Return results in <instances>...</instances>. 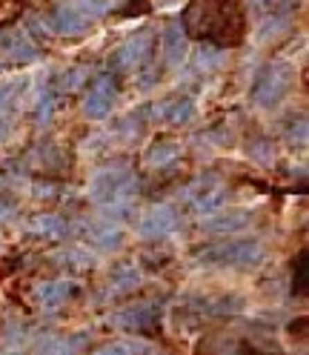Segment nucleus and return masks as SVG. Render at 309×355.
I'll return each instance as SVG.
<instances>
[{"label": "nucleus", "instance_id": "nucleus-11", "mask_svg": "<svg viewBox=\"0 0 309 355\" xmlns=\"http://www.w3.org/2000/svg\"><path fill=\"white\" fill-rule=\"evenodd\" d=\"M192 115H195V101L189 95H172L154 106V118L164 121V123H172V126L189 123Z\"/></svg>", "mask_w": 309, "mask_h": 355}, {"label": "nucleus", "instance_id": "nucleus-9", "mask_svg": "<svg viewBox=\"0 0 309 355\" xmlns=\"http://www.w3.org/2000/svg\"><path fill=\"white\" fill-rule=\"evenodd\" d=\"M186 52H189V35L181 24V17H175L166 24L164 29V37H161V55H164V66L166 69H178L186 60Z\"/></svg>", "mask_w": 309, "mask_h": 355}, {"label": "nucleus", "instance_id": "nucleus-19", "mask_svg": "<svg viewBox=\"0 0 309 355\" xmlns=\"http://www.w3.org/2000/svg\"><path fill=\"white\" fill-rule=\"evenodd\" d=\"M24 3L26 0H0V26L12 24V20L24 12Z\"/></svg>", "mask_w": 309, "mask_h": 355}, {"label": "nucleus", "instance_id": "nucleus-3", "mask_svg": "<svg viewBox=\"0 0 309 355\" xmlns=\"http://www.w3.org/2000/svg\"><path fill=\"white\" fill-rule=\"evenodd\" d=\"M261 261H263V243L255 238L218 241L195 252V263L201 266H255Z\"/></svg>", "mask_w": 309, "mask_h": 355}, {"label": "nucleus", "instance_id": "nucleus-21", "mask_svg": "<svg viewBox=\"0 0 309 355\" xmlns=\"http://www.w3.org/2000/svg\"><path fill=\"white\" fill-rule=\"evenodd\" d=\"M9 355H20V352H9Z\"/></svg>", "mask_w": 309, "mask_h": 355}, {"label": "nucleus", "instance_id": "nucleus-2", "mask_svg": "<svg viewBox=\"0 0 309 355\" xmlns=\"http://www.w3.org/2000/svg\"><path fill=\"white\" fill-rule=\"evenodd\" d=\"M292 86H295V66L286 60H272L258 72L249 89V98L261 109H272L292 92Z\"/></svg>", "mask_w": 309, "mask_h": 355}, {"label": "nucleus", "instance_id": "nucleus-1", "mask_svg": "<svg viewBox=\"0 0 309 355\" xmlns=\"http://www.w3.org/2000/svg\"><path fill=\"white\" fill-rule=\"evenodd\" d=\"M181 24L186 35L209 43V46H238L247 32V17L235 0H192Z\"/></svg>", "mask_w": 309, "mask_h": 355}, {"label": "nucleus", "instance_id": "nucleus-17", "mask_svg": "<svg viewBox=\"0 0 309 355\" xmlns=\"http://www.w3.org/2000/svg\"><path fill=\"white\" fill-rule=\"evenodd\" d=\"M89 355H138V344H132V341H106V344L95 347Z\"/></svg>", "mask_w": 309, "mask_h": 355}, {"label": "nucleus", "instance_id": "nucleus-7", "mask_svg": "<svg viewBox=\"0 0 309 355\" xmlns=\"http://www.w3.org/2000/svg\"><path fill=\"white\" fill-rule=\"evenodd\" d=\"M227 201V184L218 175H201L197 181L189 187V204L197 212H215L220 204Z\"/></svg>", "mask_w": 309, "mask_h": 355}, {"label": "nucleus", "instance_id": "nucleus-18", "mask_svg": "<svg viewBox=\"0 0 309 355\" xmlns=\"http://www.w3.org/2000/svg\"><path fill=\"white\" fill-rule=\"evenodd\" d=\"M75 6L89 17V20H95V17H100V15H106L109 12V6H112V0H75Z\"/></svg>", "mask_w": 309, "mask_h": 355}, {"label": "nucleus", "instance_id": "nucleus-5", "mask_svg": "<svg viewBox=\"0 0 309 355\" xmlns=\"http://www.w3.org/2000/svg\"><path fill=\"white\" fill-rule=\"evenodd\" d=\"M135 192V175H132L126 166H109L103 172H98L89 184V195L98 204H123L126 198Z\"/></svg>", "mask_w": 309, "mask_h": 355}, {"label": "nucleus", "instance_id": "nucleus-14", "mask_svg": "<svg viewBox=\"0 0 309 355\" xmlns=\"http://www.w3.org/2000/svg\"><path fill=\"white\" fill-rule=\"evenodd\" d=\"M75 281H66V278H60V281H49V284H43L40 290H37V298H40V304L46 306V309H55V306H60V304H66L72 295H75Z\"/></svg>", "mask_w": 309, "mask_h": 355}, {"label": "nucleus", "instance_id": "nucleus-16", "mask_svg": "<svg viewBox=\"0 0 309 355\" xmlns=\"http://www.w3.org/2000/svg\"><path fill=\"white\" fill-rule=\"evenodd\" d=\"M6 52L15 58V60H35L37 58V46L29 40V35H15V37H9V43H6Z\"/></svg>", "mask_w": 309, "mask_h": 355}, {"label": "nucleus", "instance_id": "nucleus-13", "mask_svg": "<svg viewBox=\"0 0 309 355\" xmlns=\"http://www.w3.org/2000/svg\"><path fill=\"white\" fill-rule=\"evenodd\" d=\"M252 220V215L247 209H229V212H220V215H212L204 220V230L206 232H218V235H229V232H238V230H244L247 224Z\"/></svg>", "mask_w": 309, "mask_h": 355}, {"label": "nucleus", "instance_id": "nucleus-8", "mask_svg": "<svg viewBox=\"0 0 309 355\" xmlns=\"http://www.w3.org/2000/svg\"><path fill=\"white\" fill-rule=\"evenodd\" d=\"M175 230H178V212H175V207H169V204L152 207L138 224V235L146 241H164Z\"/></svg>", "mask_w": 309, "mask_h": 355}, {"label": "nucleus", "instance_id": "nucleus-12", "mask_svg": "<svg viewBox=\"0 0 309 355\" xmlns=\"http://www.w3.org/2000/svg\"><path fill=\"white\" fill-rule=\"evenodd\" d=\"M154 304H135V306H129V309H123V313H118L115 318H112V324L115 327H123V329H132V332H146L152 324H154V318H158V313H154Z\"/></svg>", "mask_w": 309, "mask_h": 355}, {"label": "nucleus", "instance_id": "nucleus-15", "mask_svg": "<svg viewBox=\"0 0 309 355\" xmlns=\"http://www.w3.org/2000/svg\"><path fill=\"white\" fill-rule=\"evenodd\" d=\"M184 149H181V144L178 141H158V144H154L149 152H146V164L152 166V169H164L166 164H172L175 158H178V155H181Z\"/></svg>", "mask_w": 309, "mask_h": 355}, {"label": "nucleus", "instance_id": "nucleus-10", "mask_svg": "<svg viewBox=\"0 0 309 355\" xmlns=\"http://www.w3.org/2000/svg\"><path fill=\"white\" fill-rule=\"evenodd\" d=\"M49 26L55 35H63V37H80L86 29L92 26V20L86 17L75 3H60L52 9L49 15Z\"/></svg>", "mask_w": 309, "mask_h": 355}, {"label": "nucleus", "instance_id": "nucleus-6", "mask_svg": "<svg viewBox=\"0 0 309 355\" xmlns=\"http://www.w3.org/2000/svg\"><path fill=\"white\" fill-rule=\"evenodd\" d=\"M118 101V86L112 75H98L89 86V92L83 98V115L89 121H103L115 109Z\"/></svg>", "mask_w": 309, "mask_h": 355}, {"label": "nucleus", "instance_id": "nucleus-4", "mask_svg": "<svg viewBox=\"0 0 309 355\" xmlns=\"http://www.w3.org/2000/svg\"><path fill=\"white\" fill-rule=\"evenodd\" d=\"M154 58V32L152 29H141L135 35H129L121 46L109 58V69L121 72H141L143 66H149Z\"/></svg>", "mask_w": 309, "mask_h": 355}, {"label": "nucleus", "instance_id": "nucleus-20", "mask_svg": "<svg viewBox=\"0 0 309 355\" xmlns=\"http://www.w3.org/2000/svg\"><path fill=\"white\" fill-rule=\"evenodd\" d=\"M46 355H78L75 352V341H66V338H58L46 347Z\"/></svg>", "mask_w": 309, "mask_h": 355}]
</instances>
